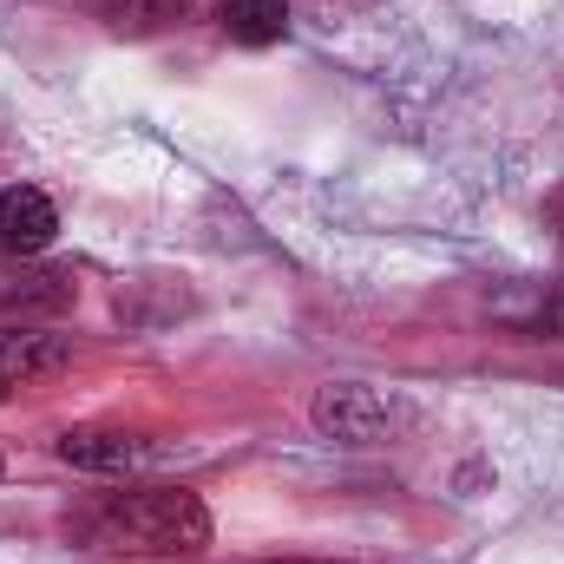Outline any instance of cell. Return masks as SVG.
<instances>
[{"label": "cell", "mask_w": 564, "mask_h": 564, "mask_svg": "<svg viewBox=\"0 0 564 564\" xmlns=\"http://www.w3.org/2000/svg\"><path fill=\"white\" fill-rule=\"evenodd\" d=\"M73 539L119 558H197L210 545V506L191 486H126L73 512Z\"/></svg>", "instance_id": "cell-1"}, {"label": "cell", "mask_w": 564, "mask_h": 564, "mask_svg": "<svg viewBox=\"0 0 564 564\" xmlns=\"http://www.w3.org/2000/svg\"><path fill=\"white\" fill-rule=\"evenodd\" d=\"M59 459L79 473H99V479H139V473L171 459V446L151 433H126V426H66Z\"/></svg>", "instance_id": "cell-2"}, {"label": "cell", "mask_w": 564, "mask_h": 564, "mask_svg": "<svg viewBox=\"0 0 564 564\" xmlns=\"http://www.w3.org/2000/svg\"><path fill=\"white\" fill-rule=\"evenodd\" d=\"M308 421L322 440H341V446H375V440H388V426H394V408L375 394V388H361V381H335V388H322L315 401H308Z\"/></svg>", "instance_id": "cell-3"}, {"label": "cell", "mask_w": 564, "mask_h": 564, "mask_svg": "<svg viewBox=\"0 0 564 564\" xmlns=\"http://www.w3.org/2000/svg\"><path fill=\"white\" fill-rule=\"evenodd\" d=\"M59 237V210L40 184H7L0 191V257H40Z\"/></svg>", "instance_id": "cell-4"}, {"label": "cell", "mask_w": 564, "mask_h": 564, "mask_svg": "<svg viewBox=\"0 0 564 564\" xmlns=\"http://www.w3.org/2000/svg\"><path fill=\"white\" fill-rule=\"evenodd\" d=\"M66 361H73V348L59 335H46V328H0V401L13 388H33V381L59 375Z\"/></svg>", "instance_id": "cell-5"}, {"label": "cell", "mask_w": 564, "mask_h": 564, "mask_svg": "<svg viewBox=\"0 0 564 564\" xmlns=\"http://www.w3.org/2000/svg\"><path fill=\"white\" fill-rule=\"evenodd\" d=\"M217 20L237 46H270L289 33V0H217Z\"/></svg>", "instance_id": "cell-6"}, {"label": "cell", "mask_w": 564, "mask_h": 564, "mask_svg": "<svg viewBox=\"0 0 564 564\" xmlns=\"http://www.w3.org/2000/svg\"><path fill=\"white\" fill-rule=\"evenodd\" d=\"M197 0H93V13L112 26V33H164V26H177L184 13H191Z\"/></svg>", "instance_id": "cell-7"}, {"label": "cell", "mask_w": 564, "mask_h": 564, "mask_svg": "<svg viewBox=\"0 0 564 564\" xmlns=\"http://www.w3.org/2000/svg\"><path fill=\"white\" fill-rule=\"evenodd\" d=\"M519 328H525L532 341H564V282L539 302V308H532V315H525V322H519Z\"/></svg>", "instance_id": "cell-8"}, {"label": "cell", "mask_w": 564, "mask_h": 564, "mask_svg": "<svg viewBox=\"0 0 564 564\" xmlns=\"http://www.w3.org/2000/svg\"><path fill=\"white\" fill-rule=\"evenodd\" d=\"M545 217H552V230L564 237V191H552V204H545Z\"/></svg>", "instance_id": "cell-9"}, {"label": "cell", "mask_w": 564, "mask_h": 564, "mask_svg": "<svg viewBox=\"0 0 564 564\" xmlns=\"http://www.w3.org/2000/svg\"><path fill=\"white\" fill-rule=\"evenodd\" d=\"M250 564H341V558H250Z\"/></svg>", "instance_id": "cell-10"}, {"label": "cell", "mask_w": 564, "mask_h": 564, "mask_svg": "<svg viewBox=\"0 0 564 564\" xmlns=\"http://www.w3.org/2000/svg\"><path fill=\"white\" fill-rule=\"evenodd\" d=\"M0 473H7V459H0Z\"/></svg>", "instance_id": "cell-11"}]
</instances>
